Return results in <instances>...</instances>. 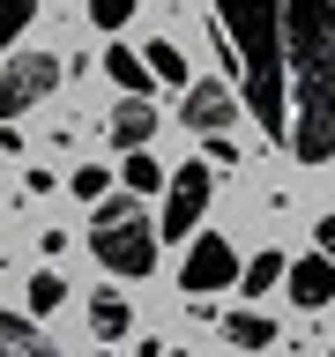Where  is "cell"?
<instances>
[{
    "mask_svg": "<svg viewBox=\"0 0 335 357\" xmlns=\"http://www.w3.org/2000/svg\"><path fill=\"white\" fill-rule=\"evenodd\" d=\"M223 82L298 164L335 156V0H209Z\"/></svg>",
    "mask_w": 335,
    "mask_h": 357,
    "instance_id": "6da1fadb",
    "label": "cell"
},
{
    "mask_svg": "<svg viewBox=\"0 0 335 357\" xmlns=\"http://www.w3.org/2000/svg\"><path fill=\"white\" fill-rule=\"evenodd\" d=\"M89 253L105 275H149L156 268V223L142 216L134 194H97V216H89Z\"/></svg>",
    "mask_w": 335,
    "mask_h": 357,
    "instance_id": "7a4b0ae2",
    "label": "cell"
},
{
    "mask_svg": "<svg viewBox=\"0 0 335 357\" xmlns=\"http://www.w3.org/2000/svg\"><path fill=\"white\" fill-rule=\"evenodd\" d=\"M209 194H216V172H209L201 156H186V164L164 178V216H156V238H179V245H186V231L209 216Z\"/></svg>",
    "mask_w": 335,
    "mask_h": 357,
    "instance_id": "3957f363",
    "label": "cell"
},
{
    "mask_svg": "<svg viewBox=\"0 0 335 357\" xmlns=\"http://www.w3.org/2000/svg\"><path fill=\"white\" fill-rule=\"evenodd\" d=\"M60 89V60L52 52H15V60L0 67V127H15L30 105H45Z\"/></svg>",
    "mask_w": 335,
    "mask_h": 357,
    "instance_id": "277c9868",
    "label": "cell"
},
{
    "mask_svg": "<svg viewBox=\"0 0 335 357\" xmlns=\"http://www.w3.org/2000/svg\"><path fill=\"white\" fill-rule=\"evenodd\" d=\"M239 283V253H231V238H216V231H201L194 245H186V268H179V290L186 298H216V290Z\"/></svg>",
    "mask_w": 335,
    "mask_h": 357,
    "instance_id": "5b68a950",
    "label": "cell"
},
{
    "mask_svg": "<svg viewBox=\"0 0 335 357\" xmlns=\"http://www.w3.org/2000/svg\"><path fill=\"white\" fill-rule=\"evenodd\" d=\"M179 119L194 134H231V119H239V97H231V82L223 75H201V82L179 89Z\"/></svg>",
    "mask_w": 335,
    "mask_h": 357,
    "instance_id": "8992f818",
    "label": "cell"
},
{
    "mask_svg": "<svg viewBox=\"0 0 335 357\" xmlns=\"http://www.w3.org/2000/svg\"><path fill=\"white\" fill-rule=\"evenodd\" d=\"M283 290H290V305H298V312H320V305H335V261H328V253L283 261Z\"/></svg>",
    "mask_w": 335,
    "mask_h": 357,
    "instance_id": "52a82bcc",
    "label": "cell"
},
{
    "mask_svg": "<svg viewBox=\"0 0 335 357\" xmlns=\"http://www.w3.org/2000/svg\"><path fill=\"white\" fill-rule=\"evenodd\" d=\"M105 134H112V149H119V156H127V149H149L156 105H149V97H119V105H112V119H105Z\"/></svg>",
    "mask_w": 335,
    "mask_h": 357,
    "instance_id": "ba28073f",
    "label": "cell"
},
{
    "mask_svg": "<svg viewBox=\"0 0 335 357\" xmlns=\"http://www.w3.org/2000/svg\"><path fill=\"white\" fill-rule=\"evenodd\" d=\"M0 357H60V342H52L30 312H8V305H0Z\"/></svg>",
    "mask_w": 335,
    "mask_h": 357,
    "instance_id": "9c48e42d",
    "label": "cell"
},
{
    "mask_svg": "<svg viewBox=\"0 0 335 357\" xmlns=\"http://www.w3.org/2000/svg\"><path fill=\"white\" fill-rule=\"evenodd\" d=\"M105 75L119 82V97H149V67H142V52H127V45H105Z\"/></svg>",
    "mask_w": 335,
    "mask_h": 357,
    "instance_id": "30bf717a",
    "label": "cell"
},
{
    "mask_svg": "<svg viewBox=\"0 0 335 357\" xmlns=\"http://www.w3.org/2000/svg\"><path fill=\"white\" fill-rule=\"evenodd\" d=\"M223 342H231V350H268V342H276V320H268V312H231V320H223Z\"/></svg>",
    "mask_w": 335,
    "mask_h": 357,
    "instance_id": "8fae6325",
    "label": "cell"
},
{
    "mask_svg": "<svg viewBox=\"0 0 335 357\" xmlns=\"http://www.w3.org/2000/svg\"><path fill=\"white\" fill-rule=\"evenodd\" d=\"M142 67H149V82H172V89H186V52H179L172 38H156L149 52H142Z\"/></svg>",
    "mask_w": 335,
    "mask_h": 357,
    "instance_id": "7c38bea8",
    "label": "cell"
},
{
    "mask_svg": "<svg viewBox=\"0 0 335 357\" xmlns=\"http://www.w3.org/2000/svg\"><path fill=\"white\" fill-rule=\"evenodd\" d=\"M89 328L105 335V342H119V335H127V298H119V290H97V298H89Z\"/></svg>",
    "mask_w": 335,
    "mask_h": 357,
    "instance_id": "4fadbf2b",
    "label": "cell"
},
{
    "mask_svg": "<svg viewBox=\"0 0 335 357\" xmlns=\"http://www.w3.org/2000/svg\"><path fill=\"white\" fill-rule=\"evenodd\" d=\"M239 283H246V298L276 290V283H283V253H253V261H239Z\"/></svg>",
    "mask_w": 335,
    "mask_h": 357,
    "instance_id": "5bb4252c",
    "label": "cell"
},
{
    "mask_svg": "<svg viewBox=\"0 0 335 357\" xmlns=\"http://www.w3.org/2000/svg\"><path fill=\"white\" fill-rule=\"evenodd\" d=\"M60 305H67V275H52V268L30 275V320H38V312H60Z\"/></svg>",
    "mask_w": 335,
    "mask_h": 357,
    "instance_id": "9a60e30c",
    "label": "cell"
},
{
    "mask_svg": "<svg viewBox=\"0 0 335 357\" xmlns=\"http://www.w3.org/2000/svg\"><path fill=\"white\" fill-rule=\"evenodd\" d=\"M30 22H38V0H0V52H8Z\"/></svg>",
    "mask_w": 335,
    "mask_h": 357,
    "instance_id": "2e32d148",
    "label": "cell"
},
{
    "mask_svg": "<svg viewBox=\"0 0 335 357\" xmlns=\"http://www.w3.org/2000/svg\"><path fill=\"white\" fill-rule=\"evenodd\" d=\"M156 186H164V172H156V156L127 149V194H156Z\"/></svg>",
    "mask_w": 335,
    "mask_h": 357,
    "instance_id": "e0dca14e",
    "label": "cell"
},
{
    "mask_svg": "<svg viewBox=\"0 0 335 357\" xmlns=\"http://www.w3.org/2000/svg\"><path fill=\"white\" fill-rule=\"evenodd\" d=\"M127 15H134V0H89V22L97 30H127Z\"/></svg>",
    "mask_w": 335,
    "mask_h": 357,
    "instance_id": "ac0fdd59",
    "label": "cell"
},
{
    "mask_svg": "<svg viewBox=\"0 0 335 357\" xmlns=\"http://www.w3.org/2000/svg\"><path fill=\"white\" fill-rule=\"evenodd\" d=\"M75 194H82V201L112 194V172H105V164H82V172H75Z\"/></svg>",
    "mask_w": 335,
    "mask_h": 357,
    "instance_id": "d6986e66",
    "label": "cell"
},
{
    "mask_svg": "<svg viewBox=\"0 0 335 357\" xmlns=\"http://www.w3.org/2000/svg\"><path fill=\"white\" fill-rule=\"evenodd\" d=\"M313 238H320V253H335V216H320V231H313Z\"/></svg>",
    "mask_w": 335,
    "mask_h": 357,
    "instance_id": "ffe728a7",
    "label": "cell"
},
{
    "mask_svg": "<svg viewBox=\"0 0 335 357\" xmlns=\"http://www.w3.org/2000/svg\"><path fill=\"white\" fill-rule=\"evenodd\" d=\"M97 357H119V350H97Z\"/></svg>",
    "mask_w": 335,
    "mask_h": 357,
    "instance_id": "44dd1931",
    "label": "cell"
},
{
    "mask_svg": "<svg viewBox=\"0 0 335 357\" xmlns=\"http://www.w3.org/2000/svg\"><path fill=\"white\" fill-rule=\"evenodd\" d=\"M328 357H335V350H328Z\"/></svg>",
    "mask_w": 335,
    "mask_h": 357,
    "instance_id": "7402d4cb",
    "label": "cell"
}]
</instances>
